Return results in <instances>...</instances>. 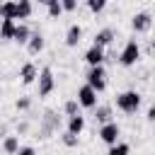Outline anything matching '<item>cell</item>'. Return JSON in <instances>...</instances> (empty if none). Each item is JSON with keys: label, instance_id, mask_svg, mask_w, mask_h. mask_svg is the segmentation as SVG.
Wrapping results in <instances>:
<instances>
[{"label": "cell", "instance_id": "obj_19", "mask_svg": "<svg viewBox=\"0 0 155 155\" xmlns=\"http://www.w3.org/2000/svg\"><path fill=\"white\" fill-rule=\"evenodd\" d=\"M41 2L46 5V10H48V17H53V19H56V17H61V15L65 12L61 0H41Z\"/></svg>", "mask_w": 155, "mask_h": 155}, {"label": "cell", "instance_id": "obj_24", "mask_svg": "<svg viewBox=\"0 0 155 155\" xmlns=\"http://www.w3.org/2000/svg\"><path fill=\"white\" fill-rule=\"evenodd\" d=\"M61 140H63V145H65V148H78V143H80V138H78V136H73V133H68V131L61 136Z\"/></svg>", "mask_w": 155, "mask_h": 155}, {"label": "cell", "instance_id": "obj_2", "mask_svg": "<svg viewBox=\"0 0 155 155\" xmlns=\"http://www.w3.org/2000/svg\"><path fill=\"white\" fill-rule=\"evenodd\" d=\"M138 58H140V46H138L136 39H128L126 46H124L121 53H119V63H121L124 68H131V65L138 63Z\"/></svg>", "mask_w": 155, "mask_h": 155}, {"label": "cell", "instance_id": "obj_21", "mask_svg": "<svg viewBox=\"0 0 155 155\" xmlns=\"http://www.w3.org/2000/svg\"><path fill=\"white\" fill-rule=\"evenodd\" d=\"M29 39H31V29H29L27 24H17V31H15V39H12V41H17V44H29Z\"/></svg>", "mask_w": 155, "mask_h": 155}, {"label": "cell", "instance_id": "obj_3", "mask_svg": "<svg viewBox=\"0 0 155 155\" xmlns=\"http://www.w3.org/2000/svg\"><path fill=\"white\" fill-rule=\"evenodd\" d=\"M85 78H87V85H90V87H92L97 94L107 90V70H104V65L90 68V70L85 73Z\"/></svg>", "mask_w": 155, "mask_h": 155}, {"label": "cell", "instance_id": "obj_17", "mask_svg": "<svg viewBox=\"0 0 155 155\" xmlns=\"http://www.w3.org/2000/svg\"><path fill=\"white\" fill-rule=\"evenodd\" d=\"M0 17H2V19H17V2L5 0V2L0 5Z\"/></svg>", "mask_w": 155, "mask_h": 155}, {"label": "cell", "instance_id": "obj_13", "mask_svg": "<svg viewBox=\"0 0 155 155\" xmlns=\"http://www.w3.org/2000/svg\"><path fill=\"white\" fill-rule=\"evenodd\" d=\"M114 41V29L111 27H104V29H99V31H94V46H109Z\"/></svg>", "mask_w": 155, "mask_h": 155}, {"label": "cell", "instance_id": "obj_18", "mask_svg": "<svg viewBox=\"0 0 155 155\" xmlns=\"http://www.w3.org/2000/svg\"><path fill=\"white\" fill-rule=\"evenodd\" d=\"M85 131V116L80 114V116H73V119H68V133H73V136H80Z\"/></svg>", "mask_w": 155, "mask_h": 155}, {"label": "cell", "instance_id": "obj_31", "mask_svg": "<svg viewBox=\"0 0 155 155\" xmlns=\"http://www.w3.org/2000/svg\"><path fill=\"white\" fill-rule=\"evenodd\" d=\"M150 48H153V51H155V36H153V41H150Z\"/></svg>", "mask_w": 155, "mask_h": 155}, {"label": "cell", "instance_id": "obj_10", "mask_svg": "<svg viewBox=\"0 0 155 155\" xmlns=\"http://www.w3.org/2000/svg\"><path fill=\"white\" fill-rule=\"evenodd\" d=\"M80 41H82V27H80L78 22H73V24L68 27V31H65V46H68V48H75Z\"/></svg>", "mask_w": 155, "mask_h": 155}, {"label": "cell", "instance_id": "obj_20", "mask_svg": "<svg viewBox=\"0 0 155 155\" xmlns=\"http://www.w3.org/2000/svg\"><path fill=\"white\" fill-rule=\"evenodd\" d=\"M31 12H34L31 0H19V2H17V19H29Z\"/></svg>", "mask_w": 155, "mask_h": 155}, {"label": "cell", "instance_id": "obj_29", "mask_svg": "<svg viewBox=\"0 0 155 155\" xmlns=\"http://www.w3.org/2000/svg\"><path fill=\"white\" fill-rule=\"evenodd\" d=\"M27 131H29V124H27V121H19V124H17V136H19V133H27Z\"/></svg>", "mask_w": 155, "mask_h": 155}, {"label": "cell", "instance_id": "obj_23", "mask_svg": "<svg viewBox=\"0 0 155 155\" xmlns=\"http://www.w3.org/2000/svg\"><path fill=\"white\" fill-rule=\"evenodd\" d=\"M107 155H131V145L128 143H116L114 148H109Z\"/></svg>", "mask_w": 155, "mask_h": 155}, {"label": "cell", "instance_id": "obj_14", "mask_svg": "<svg viewBox=\"0 0 155 155\" xmlns=\"http://www.w3.org/2000/svg\"><path fill=\"white\" fill-rule=\"evenodd\" d=\"M94 121H97L99 126L111 124V107H109V104H99V107L94 109Z\"/></svg>", "mask_w": 155, "mask_h": 155}, {"label": "cell", "instance_id": "obj_8", "mask_svg": "<svg viewBox=\"0 0 155 155\" xmlns=\"http://www.w3.org/2000/svg\"><path fill=\"white\" fill-rule=\"evenodd\" d=\"M104 58H107V53H104V48L102 46H90L87 51H85V61H87V65L90 68H97V65H102L104 63Z\"/></svg>", "mask_w": 155, "mask_h": 155}, {"label": "cell", "instance_id": "obj_26", "mask_svg": "<svg viewBox=\"0 0 155 155\" xmlns=\"http://www.w3.org/2000/svg\"><path fill=\"white\" fill-rule=\"evenodd\" d=\"M29 107H31V99H29V97H19V99L15 102V109H17V111H27Z\"/></svg>", "mask_w": 155, "mask_h": 155}, {"label": "cell", "instance_id": "obj_28", "mask_svg": "<svg viewBox=\"0 0 155 155\" xmlns=\"http://www.w3.org/2000/svg\"><path fill=\"white\" fill-rule=\"evenodd\" d=\"M17 155H36V150H34V148H31V145H22V148H19V153H17Z\"/></svg>", "mask_w": 155, "mask_h": 155}, {"label": "cell", "instance_id": "obj_22", "mask_svg": "<svg viewBox=\"0 0 155 155\" xmlns=\"http://www.w3.org/2000/svg\"><path fill=\"white\" fill-rule=\"evenodd\" d=\"M63 111L68 114V119H73V116H80V102H78V99H68V102L63 104Z\"/></svg>", "mask_w": 155, "mask_h": 155}, {"label": "cell", "instance_id": "obj_9", "mask_svg": "<svg viewBox=\"0 0 155 155\" xmlns=\"http://www.w3.org/2000/svg\"><path fill=\"white\" fill-rule=\"evenodd\" d=\"M150 24H153V15H150V12H136V15L131 17L133 31H148Z\"/></svg>", "mask_w": 155, "mask_h": 155}, {"label": "cell", "instance_id": "obj_27", "mask_svg": "<svg viewBox=\"0 0 155 155\" xmlns=\"http://www.w3.org/2000/svg\"><path fill=\"white\" fill-rule=\"evenodd\" d=\"M61 2H63V10H65V12H73V10L78 7V2H75V0H61Z\"/></svg>", "mask_w": 155, "mask_h": 155}, {"label": "cell", "instance_id": "obj_12", "mask_svg": "<svg viewBox=\"0 0 155 155\" xmlns=\"http://www.w3.org/2000/svg\"><path fill=\"white\" fill-rule=\"evenodd\" d=\"M44 46H46L44 34H41V31H34V34H31V39H29V44H27V51H29L31 56H36V53H41V51H44Z\"/></svg>", "mask_w": 155, "mask_h": 155}, {"label": "cell", "instance_id": "obj_25", "mask_svg": "<svg viewBox=\"0 0 155 155\" xmlns=\"http://www.w3.org/2000/svg\"><path fill=\"white\" fill-rule=\"evenodd\" d=\"M87 7H90V12L97 15V12H102V10L107 7V2H104V0H87Z\"/></svg>", "mask_w": 155, "mask_h": 155}, {"label": "cell", "instance_id": "obj_5", "mask_svg": "<svg viewBox=\"0 0 155 155\" xmlns=\"http://www.w3.org/2000/svg\"><path fill=\"white\" fill-rule=\"evenodd\" d=\"M99 140L102 143H107L109 148H114L116 143H121L119 140V136H121V128H119V124L116 121H111V124H104V126H99Z\"/></svg>", "mask_w": 155, "mask_h": 155}, {"label": "cell", "instance_id": "obj_30", "mask_svg": "<svg viewBox=\"0 0 155 155\" xmlns=\"http://www.w3.org/2000/svg\"><path fill=\"white\" fill-rule=\"evenodd\" d=\"M145 119H148L150 124H155V104H153V107L148 109V114H145Z\"/></svg>", "mask_w": 155, "mask_h": 155}, {"label": "cell", "instance_id": "obj_4", "mask_svg": "<svg viewBox=\"0 0 155 155\" xmlns=\"http://www.w3.org/2000/svg\"><path fill=\"white\" fill-rule=\"evenodd\" d=\"M36 85H39V97H48V94L56 90V78H53V70H51L48 65H44V68H41Z\"/></svg>", "mask_w": 155, "mask_h": 155}, {"label": "cell", "instance_id": "obj_15", "mask_svg": "<svg viewBox=\"0 0 155 155\" xmlns=\"http://www.w3.org/2000/svg\"><path fill=\"white\" fill-rule=\"evenodd\" d=\"M15 31H17L15 19H2V24H0V39L10 41V39H15Z\"/></svg>", "mask_w": 155, "mask_h": 155}, {"label": "cell", "instance_id": "obj_1", "mask_svg": "<svg viewBox=\"0 0 155 155\" xmlns=\"http://www.w3.org/2000/svg\"><path fill=\"white\" fill-rule=\"evenodd\" d=\"M140 92H136V90H124V92H119L116 94V107L124 111V114H136L138 111V107H140Z\"/></svg>", "mask_w": 155, "mask_h": 155}, {"label": "cell", "instance_id": "obj_7", "mask_svg": "<svg viewBox=\"0 0 155 155\" xmlns=\"http://www.w3.org/2000/svg\"><path fill=\"white\" fill-rule=\"evenodd\" d=\"M78 102H80V107H85V109H97V92L85 82V85L78 87Z\"/></svg>", "mask_w": 155, "mask_h": 155}, {"label": "cell", "instance_id": "obj_11", "mask_svg": "<svg viewBox=\"0 0 155 155\" xmlns=\"http://www.w3.org/2000/svg\"><path fill=\"white\" fill-rule=\"evenodd\" d=\"M39 73H41V70H36L34 63H24L22 70H19V80H22V85H31L34 80H39Z\"/></svg>", "mask_w": 155, "mask_h": 155}, {"label": "cell", "instance_id": "obj_6", "mask_svg": "<svg viewBox=\"0 0 155 155\" xmlns=\"http://www.w3.org/2000/svg\"><path fill=\"white\" fill-rule=\"evenodd\" d=\"M58 128H61V121H58L56 111H53V109H46V111H44V119H41V131H39L41 136H39V138H48V136H51L53 131H58Z\"/></svg>", "mask_w": 155, "mask_h": 155}, {"label": "cell", "instance_id": "obj_16", "mask_svg": "<svg viewBox=\"0 0 155 155\" xmlns=\"http://www.w3.org/2000/svg\"><path fill=\"white\" fill-rule=\"evenodd\" d=\"M19 138L17 136H5L2 138V150H5V155H17L19 153Z\"/></svg>", "mask_w": 155, "mask_h": 155}]
</instances>
